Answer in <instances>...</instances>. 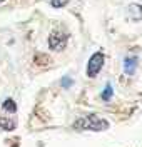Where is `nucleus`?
<instances>
[{"label":"nucleus","mask_w":142,"mask_h":147,"mask_svg":"<svg viewBox=\"0 0 142 147\" xmlns=\"http://www.w3.org/2000/svg\"><path fill=\"white\" fill-rule=\"evenodd\" d=\"M74 129L77 130H105L109 129V122L99 115H85L74 122Z\"/></svg>","instance_id":"obj_1"},{"label":"nucleus","mask_w":142,"mask_h":147,"mask_svg":"<svg viewBox=\"0 0 142 147\" xmlns=\"http://www.w3.org/2000/svg\"><path fill=\"white\" fill-rule=\"evenodd\" d=\"M2 105H3V109L9 110V112H15V110H17V104L12 100V99H7V100L3 102Z\"/></svg>","instance_id":"obj_8"},{"label":"nucleus","mask_w":142,"mask_h":147,"mask_svg":"<svg viewBox=\"0 0 142 147\" xmlns=\"http://www.w3.org/2000/svg\"><path fill=\"white\" fill-rule=\"evenodd\" d=\"M135 67H137V59L132 55H127L124 59V72L127 75H134L135 74Z\"/></svg>","instance_id":"obj_4"},{"label":"nucleus","mask_w":142,"mask_h":147,"mask_svg":"<svg viewBox=\"0 0 142 147\" xmlns=\"http://www.w3.org/2000/svg\"><path fill=\"white\" fill-rule=\"evenodd\" d=\"M112 95H114V90H112V85L110 84H107L105 85V89H104V92H102V100H105V102H109L110 99H112Z\"/></svg>","instance_id":"obj_7"},{"label":"nucleus","mask_w":142,"mask_h":147,"mask_svg":"<svg viewBox=\"0 0 142 147\" xmlns=\"http://www.w3.org/2000/svg\"><path fill=\"white\" fill-rule=\"evenodd\" d=\"M17 125V122L13 119H9V117H0V129L2 130H13Z\"/></svg>","instance_id":"obj_6"},{"label":"nucleus","mask_w":142,"mask_h":147,"mask_svg":"<svg viewBox=\"0 0 142 147\" xmlns=\"http://www.w3.org/2000/svg\"><path fill=\"white\" fill-rule=\"evenodd\" d=\"M62 87H70V85H72V84H74V80H72V79H69V77H64V79H62Z\"/></svg>","instance_id":"obj_10"},{"label":"nucleus","mask_w":142,"mask_h":147,"mask_svg":"<svg viewBox=\"0 0 142 147\" xmlns=\"http://www.w3.org/2000/svg\"><path fill=\"white\" fill-rule=\"evenodd\" d=\"M129 17L132 20H142V7L137 3L129 5Z\"/></svg>","instance_id":"obj_5"},{"label":"nucleus","mask_w":142,"mask_h":147,"mask_svg":"<svg viewBox=\"0 0 142 147\" xmlns=\"http://www.w3.org/2000/svg\"><path fill=\"white\" fill-rule=\"evenodd\" d=\"M104 60L105 57L102 52H97L90 57V60H89V64H87V75L89 77H95L97 74L102 70V67H104Z\"/></svg>","instance_id":"obj_2"},{"label":"nucleus","mask_w":142,"mask_h":147,"mask_svg":"<svg viewBox=\"0 0 142 147\" xmlns=\"http://www.w3.org/2000/svg\"><path fill=\"white\" fill-rule=\"evenodd\" d=\"M67 42H69V35L64 34V32H60V30L52 32L50 37H48V47L52 50H64Z\"/></svg>","instance_id":"obj_3"},{"label":"nucleus","mask_w":142,"mask_h":147,"mask_svg":"<svg viewBox=\"0 0 142 147\" xmlns=\"http://www.w3.org/2000/svg\"><path fill=\"white\" fill-rule=\"evenodd\" d=\"M0 2H3V0H0Z\"/></svg>","instance_id":"obj_11"},{"label":"nucleus","mask_w":142,"mask_h":147,"mask_svg":"<svg viewBox=\"0 0 142 147\" xmlns=\"http://www.w3.org/2000/svg\"><path fill=\"white\" fill-rule=\"evenodd\" d=\"M69 3V0H50V5L55 7V9H62Z\"/></svg>","instance_id":"obj_9"}]
</instances>
